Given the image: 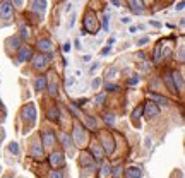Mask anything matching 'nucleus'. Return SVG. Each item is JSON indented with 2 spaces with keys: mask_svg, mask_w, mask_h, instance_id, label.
<instances>
[{
  "mask_svg": "<svg viewBox=\"0 0 185 178\" xmlns=\"http://www.w3.org/2000/svg\"><path fill=\"white\" fill-rule=\"evenodd\" d=\"M21 115H22V120H24V130L22 132L26 134V132H29V129L36 123V116H38L36 106L33 105V103H27V105L22 108Z\"/></svg>",
  "mask_w": 185,
  "mask_h": 178,
  "instance_id": "nucleus-1",
  "label": "nucleus"
},
{
  "mask_svg": "<svg viewBox=\"0 0 185 178\" xmlns=\"http://www.w3.org/2000/svg\"><path fill=\"white\" fill-rule=\"evenodd\" d=\"M82 29H84L86 33H91V34H96L98 33V29H100V22H98V19H96V16L93 14V12H86L84 16V22H82Z\"/></svg>",
  "mask_w": 185,
  "mask_h": 178,
  "instance_id": "nucleus-2",
  "label": "nucleus"
},
{
  "mask_svg": "<svg viewBox=\"0 0 185 178\" xmlns=\"http://www.w3.org/2000/svg\"><path fill=\"white\" fill-rule=\"evenodd\" d=\"M33 65L36 70H45V68L50 65V60H52V55H46V53H40V55H33Z\"/></svg>",
  "mask_w": 185,
  "mask_h": 178,
  "instance_id": "nucleus-3",
  "label": "nucleus"
},
{
  "mask_svg": "<svg viewBox=\"0 0 185 178\" xmlns=\"http://www.w3.org/2000/svg\"><path fill=\"white\" fill-rule=\"evenodd\" d=\"M101 142H100V146L103 147V151L108 152V154H111V152L115 151V141H113V137L108 134V132H103L100 135Z\"/></svg>",
  "mask_w": 185,
  "mask_h": 178,
  "instance_id": "nucleus-4",
  "label": "nucleus"
},
{
  "mask_svg": "<svg viewBox=\"0 0 185 178\" xmlns=\"http://www.w3.org/2000/svg\"><path fill=\"white\" fill-rule=\"evenodd\" d=\"M12 14H14V7H12L11 0H4L0 4V19L2 21H11Z\"/></svg>",
  "mask_w": 185,
  "mask_h": 178,
  "instance_id": "nucleus-5",
  "label": "nucleus"
},
{
  "mask_svg": "<svg viewBox=\"0 0 185 178\" xmlns=\"http://www.w3.org/2000/svg\"><path fill=\"white\" fill-rule=\"evenodd\" d=\"M142 115L146 116V118H154V116H159V113H161V110H159V106L156 105V103H153V101H149V103H146V105H142Z\"/></svg>",
  "mask_w": 185,
  "mask_h": 178,
  "instance_id": "nucleus-6",
  "label": "nucleus"
},
{
  "mask_svg": "<svg viewBox=\"0 0 185 178\" xmlns=\"http://www.w3.org/2000/svg\"><path fill=\"white\" fill-rule=\"evenodd\" d=\"M74 139L77 146H86L88 142V134H86V129L82 125H75L74 127Z\"/></svg>",
  "mask_w": 185,
  "mask_h": 178,
  "instance_id": "nucleus-7",
  "label": "nucleus"
},
{
  "mask_svg": "<svg viewBox=\"0 0 185 178\" xmlns=\"http://www.w3.org/2000/svg\"><path fill=\"white\" fill-rule=\"evenodd\" d=\"M57 142V137H55V132L52 130V129H43L41 130V144L43 146H53Z\"/></svg>",
  "mask_w": 185,
  "mask_h": 178,
  "instance_id": "nucleus-8",
  "label": "nucleus"
},
{
  "mask_svg": "<svg viewBox=\"0 0 185 178\" xmlns=\"http://www.w3.org/2000/svg\"><path fill=\"white\" fill-rule=\"evenodd\" d=\"M33 58V50L29 46H21L19 48V53H17V65H21L24 62H29Z\"/></svg>",
  "mask_w": 185,
  "mask_h": 178,
  "instance_id": "nucleus-9",
  "label": "nucleus"
},
{
  "mask_svg": "<svg viewBox=\"0 0 185 178\" xmlns=\"http://www.w3.org/2000/svg\"><path fill=\"white\" fill-rule=\"evenodd\" d=\"M38 48H40V53H46V55H52L53 53V43L48 40V38H43V40H38Z\"/></svg>",
  "mask_w": 185,
  "mask_h": 178,
  "instance_id": "nucleus-10",
  "label": "nucleus"
},
{
  "mask_svg": "<svg viewBox=\"0 0 185 178\" xmlns=\"http://www.w3.org/2000/svg\"><path fill=\"white\" fill-rule=\"evenodd\" d=\"M50 164L53 168H58V166H64L65 164V157H64V152L60 151H55L50 154Z\"/></svg>",
  "mask_w": 185,
  "mask_h": 178,
  "instance_id": "nucleus-11",
  "label": "nucleus"
},
{
  "mask_svg": "<svg viewBox=\"0 0 185 178\" xmlns=\"http://www.w3.org/2000/svg\"><path fill=\"white\" fill-rule=\"evenodd\" d=\"M29 7H31L33 12L43 16L45 11H46V0H29Z\"/></svg>",
  "mask_w": 185,
  "mask_h": 178,
  "instance_id": "nucleus-12",
  "label": "nucleus"
},
{
  "mask_svg": "<svg viewBox=\"0 0 185 178\" xmlns=\"http://www.w3.org/2000/svg\"><path fill=\"white\" fill-rule=\"evenodd\" d=\"M33 86H34V89H36L38 93H41V91H45L48 86V79L46 75H38L34 81H33Z\"/></svg>",
  "mask_w": 185,
  "mask_h": 178,
  "instance_id": "nucleus-13",
  "label": "nucleus"
},
{
  "mask_svg": "<svg viewBox=\"0 0 185 178\" xmlns=\"http://www.w3.org/2000/svg\"><path fill=\"white\" fill-rule=\"evenodd\" d=\"M171 79H173L175 89H177L178 93H182V91H183V75H182V72L173 70V72H171Z\"/></svg>",
  "mask_w": 185,
  "mask_h": 178,
  "instance_id": "nucleus-14",
  "label": "nucleus"
},
{
  "mask_svg": "<svg viewBox=\"0 0 185 178\" xmlns=\"http://www.w3.org/2000/svg\"><path fill=\"white\" fill-rule=\"evenodd\" d=\"M123 175H125V178H142L144 171H142V168L141 166H130Z\"/></svg>",
  "mask_w": 185,
  "mask_h": 178,
  "instance_id": "nucleus-15",
  "label": "nucleus"
},
{
  "mask_svg": "<svg viewBox=\"0 0 185 178\" xmlns=\"http://www.w3.org/2000/svg\"><path fill=\"white\" fill-rule=\"evenodd\" d=\"M91 152H93L94 159H98V161H101V159L105 157V151H103V147L100 146V142H93V144H91Z\"/></svg>",
  "mask_w": 185,
  "mask_h": 178,
  "instance_id": "nucleus-16",
  "label": "nucleus"
},
{
  "mask_svg": "<svg viewBox=\"0 0 185 178\" xmlns=\"http://www.w3.org/2000/svg\"><path fill=\"white\" fill-rule=\"evenodd\" d=\"M148 96H149V100L153 101V103H156V105H164V106L170 105V100H168V98H164V96H161V94H156V93H148Z\"/></svg>",
  "mask_w": 185,
  "mask_h": 178,
  "instance_id": "nucleus-17",
  "label": "nucleus"
},
{
  "mask_svg": "<svg viewBox=\"0 0 185 178\" xmlns=\"http://www.w3.org/2000/svg\"><path fill=\"white\" fill-rule=\"evenodd\" d=\"M60 141H62V146L65 147V149H67V151H72V149H74V142H72V139H70V135L69 134H65V132H62V134H60Z\"/></svg>",
  "mask_w": 185,
  "mask_h": 178,
  "instance_id": "nucleus-18",
  "label": "nucleus"
},
{
  "mask_svg": "<svg viewBox=\"0 0 185 178\" xmlns=\"http://www.w3.org/2000/svg\"><path fill=\"white\" fill-rule=\"evenodd\" d=\"M129 5H130L132 12H136V14H144V4H142V0H129Z\"/></svg>",
  "mask_w": 185,
  "mask_h": 178,
  "instance_id": "nucleus-19",
  "label": "nucleus"
},
{
  "mask_svg": "<svg viewBox=\"0 0 185 178\" xmlns=\"http://www.w3.org/2000/svg\"><path fill=\"white\" fill-rule=\"evenodd\" d=\"M40 144H41V142L36 141L31 146V156L36 157V159H41V157H43V146H40Z\"/></svg>",
  "mask_w": 185,
  "mask_h": 178,
  "instance_id": "nucleus-20",
  "label": "nucleus"
},
{
  "mask_svg": "<svg viewBox=\"0 0 185 178\" xmlns=\"http://www.w3.org/2000/svg\"><path fill=\"white\" fill-rule=\"evenodd\" d=\"M164 55V50H163V43H159L158 46L154 48V63H159L161 62V58Z\"/></svg>",
  "mask_w": 185,
  "mask_h": 178,
  "instance_id": "nucleus-21",
  "label": "nucleus"
},
{
  "mask_svg": "<svg viewBox=\"0 0 185 178\" xmlns=\"http://www.w3.org/2000/svg\"><path fill=\"white\" fill-rule=\"evenodd\" d=\"M163 81H164V84L168 86V89L171 91V93H177V89H175V84H173V79H171V72H166L163 75Z\"/></svg>",
  "mask_w": 185,
  "mask_h": 178,
  "instance_id": "nucleus-22",
  "label": "nucleus"
},
{
  "mask_svg": "<svg viewBox=\"0 0 185 178\" xmlns=\"http://www.w3.org/2000/svg\"><path fill=\"white\" fill-rule=\"evenodd\" d=\"M142 108H144L142 105H139L137 108L132 111V122H134V125H137V127H139V118L142 116Z\"/></svg>",
  "mask_w": 185,
  "mask_h": 178,
  "instance_id": "nucleus-23",
  "label": "nucleus"
},
{
  "mask_svg": "<svg viewBox=\"0 0 185 178\" xmlns=\"http://www.w3.org/2000/svg\"><path fill=\"white\" fill-rule=\"evenodd\" d=\"M48 118L53 122H58V118H60V111H58L57 106H52L50 110H48Z\"/></svg>",
  "mask_w": 185,
  "mask_h": 178,
  "instance_id": "nucleus-24",
  "label": "nucleus"
},
{
  "mask_svg": "<svg viewBox=\"0 0 185 178\" xmlns=\"http://www.w3.org/2000/svg\"><path fill=\"white\" fill-rule=\"evenodd\" d=\"M116 74H118V68H116L115 65H111V67L106 68L105 77H106V79H115V77H116Z\"/></svg>",
  "mask_w": 185,
  "mask_h": 178,
  "instance_id": "nucleus-25",
  "label": "nucleus"
},
{
  "mask_svg": "<svg viewBox=\"0 0 185 178\" xmlns=\"http://www.w3.org/2000/svg\"><path fill=\"white\" fill-rule=\"evenodd\" d=\"M103 120H105V123L106 125H110V127H113L115 125V115H113V113H105V115H103Z\"/></svg>",
  "mask_w": 185,
  "mask_h": 178,
  "instance_id": "nucleus-26",
  "label": "nucleus"
},
{
  "mask_svg": "<svg viewBox=\"0 0 185 178\" xmlns=\"http://www.w3.org/2000/svg\"><path fill=\"white\" fill-rule=\"evenodd\" d=\"M106 176H111V166L105 163V164H103V168H101L100 178H106Z\"/></svg>",
  "mask_w": 185,
  "mask_h": 178,
  "instance_id": "nucleus-27",
  "label": "nucleus"
},
{
  "mask_svg": "<svg viewBox=\"0 0 185 178\" xmlns=\"http://www.w3.org/2000/svg\"><path fill=\"white\" fill-rule=\"evenodd\" d=\"M86 118V123H88V127H89L91 130H96V118H93V116H89V115H82Z\"/></svg>",
  "mask_w": 185,
  "mask_h": 178,
  "instance_id": "nucleus-28",
  "label": "nucleus"
},
{
  "mask_svg": "<svg viewBox=\"0 0 185 178\" xmlns=\"http://www.w3.org/2000/svg\"><path fill=\"white\" fill-rule=\"evenodd\" d=\"M29 36H31V34H29V27L22 26L21 31H19V38H21V41H22V40H27Z\"/></svg>",
  "mask_w": 185,
  "mask_h": 178,
  "instance_id": "nucleus-29",
  "label": "nucleus"
},
{
  "mask_svg": "<svg viewBox=\"0 0 185 178\" xmlns=\"http://www.w3.org/2000/svg\"><path fill=\"white\" fill-rule=\"evenodd\" d=\"M139 81H141V75H139V74H132V77L129 79V86H137L139 84Z\"/></svg>",
  "mask_w": 185,
  "mask_h": 178,
  "instance_id": "nucleus-30",
  "label": "nucleus"
},
{
  "mask_svg": "<svg viewBox=\"0 0 185 178\" xmlns=\"http://www.w3.org/2000/svg\"><path fill=\"white\" fill-rule=\"evenodd\" d=\"M101 22H103V29H105V31H108V29H110V16H108V12L103 16Z\"/></svg>",
  "mask_w": 185,
  "mask_h": 178,
  "instance_id": "nucleus-31",
  "label": "nucleus"
},
{
  "mask_svg": "<svg viewBox=\"0 0 185 178\" xmlns=\"http://www.w3.org/2000/svg\"><path fill=\"white\" fill-rule=\"evenodd\" d=\"M118 89H120V87H118L116 84H111V82H108V84L105 86V91H106V93H116Z\"/></svg>",
  "mask_w": 185,
  "mask_h": 178,
  "instance_id": "nucleus-32",
  "label": "nucleus"
},
{
  "mask_svg": "<svg viewBox=\"0 0 185 178\" xmlns=\"http://www.w3.org/2000/svg\"><path fill=\"white\" fill-rule=\"evenodd\" d=\"M9 151L12 152V154H19V146H17V142H11V144H9Z\"/></svg>",
  "mask_w": 185,
  "mask_h": 178,
  "instance_id": "nucleus-33",
  "label": "nucleus"
},
{
  "mask_svg": "<svg viewBox=\"0 0 185 178\" xmlns=\"http://www.w3.org/2000/svg\"><path fill=\"white\" fill-rule=\"evenodd\" d=\"M50 178H64V170H55V171H52Z\"/></svg>",
  "mask_w": 185,
  "mask_h": 178,
  "instance_id": "nucleus-34",
  "label": "nucleus"
},
{
  "mask_svg": "<svg viewBox=\"0 0 185 178\" xmlns=\"http://www.w3.org/2000/svg\"><path fill=\"white\" fill-rule=\"evenodd\" d=\"M100 86H101V79H100V77L93 79V82H91V87H93V89H100Z\"/></svg>",
  "mask_w": 185,
  "mask_h": 178,
  "instance_id": "nucleus-35",
  "label": "nucleus"
},
{
  "mask_svg": "<svg viewBox=\"0 0 185 178\" xmlns=\"http://www.w3.org/2000/svg\"><path fill=\"white\" fill-rule=\"evenodd\" d=\"M105 93H101V94H98V96H96V98H94V101H96V105H103V101H105Z\"/></svg>",
  "mask_w": 185,
  "mask_h": 178,
  "instance_id": "nucleus-36",
  "label": "nucleus"
},
{
  "mask_svg": "<svg viewBox=\"0 0 185 178\" xmlns=\"http://www.w3.org/2000/svg\"><path fill=\"white\" fill-rule=\"evenodd\" d=\"M146 43H149V36H144V38H141V40H137V46H142V45H146Z\"/></svg>",
  "mask_w": 185,
  "mask_h": 178,
  "instance_id": "nucleus-37",
  "label": "nucleus"
},
{
  "mask_svg": "<svg viewBox=\"0 0 185 178\" xmlns=\"http://www.w3.org/2000/svg\"><path fill=\"white\" fill-rule=\"evenodd\" d=\"M111 53V45H108V46H105L103 50H101V57H105V55H110Z\"/></svg>",
  "mask_w": 185,
  "mask_h": 178,
  "instance_id": "nucleus-38",
  "label": "nucleus"
},
{
  "mask_svg": "<svg viewBox=\"0 0 185 178\" xmlns=\"http://www.w3.org/2000/svg\"><path fill=\"white\" fill-rule=\"evenodd\" d=\"M12 7H22V4H24V0H11Z\"/></svg>",
  "mask_w": 185,
  "mask_h": 178,
  "instance_id": "nucleus-39",
  "label": "nucleus"
},
{
  "mask_svg": "<svg viewBox=\"0 0 185 178\" xmlns=\"http://www.w3.org/2000/svg\"><path fill=\"white\" fill-rule=\"evenodd\" d=\"M62 50H64V53H69L70 50H72V46H70V43L67 41V43H64V46H62Z\"/></svg>",
  "mask_w": 185,
  "mask_h": 178,
  "instance_id": "nucleus-40",
  "label": "nucleus"
},
{
  "mask_svg": "<svg viewBox=\"0 0 185 178\" xmlns=\"http://www.w3.org/2000/svg\"><path fill=\"white\" fill-rule=\"evenodd\" d=\"M96 68H100V62H94L93 65H91V67H89V74H93Z\"/></svg>",
  "mask_w": 185,
  "mask_h": 178,
  "instance_id": "nucleus-41",
  "label": "nucleus"
},
{
  "mask_svg": "<svg viewBox=\"0 0 185 178\" xmlns=\"http://www.w3.org/2000/svg\"><path fill=\"white\" fill-rule=\"evenodd\" d=\"M86 103H88V98H82V100H77V101H75V105H77V106H84Z\"/></svg>",
  "mask_w": 185,
  "mask_h": 178,
  "instance_id": "nucleus-42",
  "label": "nucleus"
},
{
  "mask_svg": "<svg viewBox=\"0 0 185 178\" xmlns=\"http://www.w3.org/2000/svg\"><path fill=\"white\" fill-rule=\"evenodd\" d=\"M74 24H75V14H74V16H72V17H70V21H69V24H67V27H69V29H70V27L74 26Z\"/></svg>",
  "mask_w": 185,
  "mask_h": 178,
  "instance_id": "nucleus-43",
  "label": "nucleus"
},
{
  "mask_svg": "<svg viewBox=\"0 0 185 178\" xmlns=\"http://www.w3.org/2000/svg\"><path fill=\"white\" fill-rule=\"evenodd\" d=\"M74 46L77 48V50H81V41H79V38H77V40H74Z\"/></svg>",
  "mask_w": 185,
  "mask_h": 178,
  "instance_id": "nucleus-44",
  "label": "nucleus"
},
{
  "mask_svg": "<svg viewBox=\"0 0 185 178\" xmlns=\"http://www.w3.org/2000/svg\"><path fill=\"white\" fill-rule=\"evenodd\" d=\"M175 9H177V11H183V0H182V2H180L178 5L175 7Z\"/></svg>",
  "mask_w": 185,
  "mask_h": 178,
  "instance_id": "nucleus-45",
  "label": "nucleus"
},
{
  "mask_svg": "<svg viewBox=\"0 0 185 178\" xmlns=\"http://www.w3.org/2000/svg\"><path fill=\"white\" fill-rule=\"evenodd\" d=\"M122 22L123 24H130V17H122Z\"/></svg>",
  "mask_w": 185,
  "mask_h": 178,
  "instance_id": "nucleus-46",
  "label": "nucleus"
},
{
  "mask_svg": "<svg viewBox=\"0 0 185 178\" xmlns=\"http://www.w3.org/2000/svg\"><path fill=\"white\" fill-rule=\"evenodd\" d=\"M74 82H75V81H74V77H70V79H67V82H65V84H67V86H72Z\"/></svg>",
  "mask_w": 185,
  "mask_h": 178,
  "instance_id": "nucleus-47",
  "label": "nucleus"
},
{
  "mask_svg": "<svg viewBox=\"0 0 185 178\" xmlns=\"http://www.w3.org/2000/svg\"><path fill=\"white\" fill-rule=\"evenodd\" d=\"M149 22H151L154 27H161V24H159V22H156V21H149Z\"/></svg>",
  "mask_w": 185,
  "mask_h": 178,
  "instance_id": "nucleus-48",
  "label": "nucleus"
},
{
  "mask_svg": "<svg viewBox=\"0 0 185 178\" xmlns=\"http://www.w3.org/2000/svg\"><path fill=\"white\" fill-rule=\"evenodd\" d=\"M111 4H113V5H116V7H120V0H111Z\"/></svg>",
  "mask_w": 185,
  "mask_h": 178,
  "instance_id": "nucleus-49",
  "label": "nucleus"
},
{
  "mask_svg": "<svg viewBox=\"0 0 185 178\" xmlns=\"http://www.w3.org/2000/svg\"><path fill=\"white\" fill-rule=\"evenodd\" d=\"M82 60H84V62H89L91 57H89V55H84V58H82Z\"/></svg>",
  "mask_w": 185,
  "mask_h": 178,
  "instance_id": "nucleus-50",
  "label": "nucleus"
}]
</instances>
